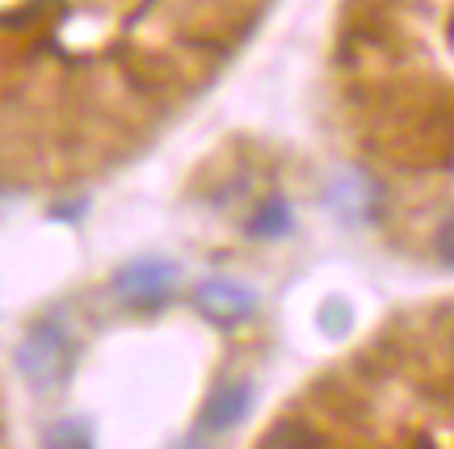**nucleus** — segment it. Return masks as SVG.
Segmentation results:
<instances>
[{
	"label": "nucleus",
	"mask_w": 454,
	"mask_h": 449,
	"mask_svg": "<svg viewBox=\"0 0 454 449\" xmlns=\"http://www.w3.org/2000/svg\"><path fill=\"white\" fill-rule=\"evenodd\" d=\"M438 257L454 265V214L442 223V231H438Z\"/></svg>",
	"instance_id": "1a4fd4ad"
},
{
	"label": "nucleus",
	"mask_w": 454,
	"mask_h": 449,
	"mask_svg": "<svg viewBox=\"0 0 454 449\" xmlns=\"http://www.w3.org/2000/svg\"><path fill=\"white\" fill-rule=\"evenodd\" d=\"M291 227V210H286V202H265V206L257 210V219H253V231L257 236H282Z\"/></svg>",
	"instance_id": "6e6552de"
},
{
	"label": "nucleus",
	"mask_w": 454,
	"mask_h": 449,
	"mask_svg": "<svg viewBox=\"0 0 454 449\" xmlns=\"http://www.w3.org/2000/svg\"><path fill=\"white\" fill-rule=\"evenodd\" d=\"M177 286V269L168 260H156V257H144V260H130L122 269L114 273V290L118 298L127 306H160L168 303V294Z\"/></svg>",
	"instance_id": "f03ea898"
},
{
	"label": "nucleus",
	"mask_w": 454,
	"mask_h": 449,
	"mask_svg": "<svg viewBox=\"0 0 454 449\" xmlns=\"http://www.w3.org/2000/svg\"><path fill=\"white\" fill-rule=\"evenodd\" d=\"M43 449H93V433L84 420H55L43 433Z\"/></svg>",
	"instance_id": "39448f33"
},
{
	"label": "nucleus",
	"mask_w": 454,
	"mask_h": 449,
	"mask_svg": "<svg viewBox=\"0 0 454 449\" xmlns=\"http://www.w3.org/2000/svg\"><path fill=\"white\" fill-rule=\"evenodd\" d=\"M261 449H325V441L311 433L308 424H294V420H286V424H278V429H270V433H265Z\"/></svg>",
	"instance_id": "423d86ee"
},
{
	"label": "nucleus",
	"mask_w": 454,
	"mask_h": 449,
	"mask_svg": "<svg viewBox=\"0 0 454 449\" xmlns=\"http://www.w3.org/2000/svg\"><path fill=\"white\" fill-rule=\"evenodd\" d=\"M248 407H253V386L248 383H227L219 386L211 399H207V407H202V433H227V429H236L244 416H248Z\"/></svg>",
	"instance_id": "20e7f679"
},
{
	"label": "nucleus",
	"mask_w": 454,
	"mask_h": 449,
	"mask_svg": "<svg viewBox=\"0 0 454 449\" xmlns=\"http://www.w3.org/2000/svg\"><path fill=\"white\" fill-rule=\"evenodd\" d=\"M333 197H337V206L345 210L349 219H366V214H371V202L379 197V193H374L371 185H366V181H362V177L354 173V177H345V181H340Z\"/></svg>",
	"instance_id": "0eeeda50"
},
{
	"label": "nucleus",
	"mask_w": 454,
	"mask_h": 449,
	"mask_svg": "<svg viewBox=\"0 0 454 449\" xmlns=\"http://www.w3.org/2000/svg\"><path fill=\"white\" fill-rule=\"evenodd\" d=\"M17 374L34 395H55L72 374V340L59 323H34L17 344Z\"/></svg>",
	"instance_id": "f257e3e1"
},
{
	"label": "nucleus",
	"mask_w": 454,
	"mask_h": 449,
	"mask_svg": "<svg viewBox=\"0 0 454 449\" xmlns=\"http://www.w3.org/2000/svg\"><path fill=\"white\" fill-rule=\"evenodd\" d=\"M194 306L215 323H240L257 311V290L236 277H211L194 290Z\"/></svg>",
	"instance_id": "7ed1b4c3"
}]
</instances>
